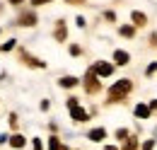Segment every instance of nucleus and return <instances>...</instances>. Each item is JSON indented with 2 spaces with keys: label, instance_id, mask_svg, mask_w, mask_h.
<instances>
[{
  "label": "nucleus",
  "instance_id": "1",
  "mask_svg": "<svg viewBox=\"0 0 157 150\" xmlns=\"http://www.w3.org/2000/svg\"><path fill=\"white\" fill-rule=\"evenodd\" d=\"M131 92H133V82H131L128 77H121V80H116V82L106 90V94H109L106 104H118V102H123Z\"/></svg>",
  "mask_w": 157,
  "mask_h": 150
},
{
  "label": "nucleus",
  "instance_id": "2",
  "mask_svg": "<svg viewBox=\"0 0 157 150\" xmlns=\"http://www.w3.org/2000/svg\"><path fill=\"white\" fill-rule=\"evenodd\" d=\"M82 85H85V92L87 94H97L101 90V80L97 77V73L90 68L87 73H85V80H82Z\"/></svg>",
  "mask_w": 157,
  "mask_h": 150
},
{
  "label": "nucleus",
  "instance_id": "3",
  "mask_svg": "<svg viewBox=\"0 0 157 150\" xmlns=\"http://www.w3.org/2000/svg\"><path fill=\"white\" fill-rule=\"evenodd\" d=\"M114 63H109V61H97L94 65H92V70L97 73V77H109V75L114 73Z\"/></svg>",
  "mask_w": 157,
  "mask_h": 150
},
{
  "label": "nucleus",
  "instance_id": "4",
  "mask_svg": "<svg viewBox=\"0 0 157 150\" xmlns=\"http://www.w3.org/2000/svg\"><path fill=\"white\" fill-rule=\"evenodd\" d=\"M20 61L24 63V65H29V68H46V63H44V61L34 58L29 51H24V49H20Z\"/></svg>",
  "mask_w": 157,
  "mask_h": 150
},
{
  "label": "nucleus",
  "instance_id": "5",
  "mask_svg": "<svg viewBox=\"0 0 157 150\" xmlns=\"http://www.w3.org/2000/svg\"><path fill=\"white\" fill-rule=\"evenodd\" d=\"M36 12H22L20 17H17V24L20 27H36Z\"/></svg>",
  "mask_w": 157,
  "mask_h": 150
},
{
  "label": "nucleus",
  "instance_id": "6",
  "mask_svg": "<svg viewBox=\"0 0 157 150\" xmlns=\"http://www.w3.org/2000/svg\"><path fill=\"white\" fill-rule=\"evenodd\" d=\"M133 114H136V119H140V121H145V119H150V114H152V109H150V104H145V102H140V104H136V109H133Z\"/></svg>",
  "mask_w": 157,
  "mask_h": 150
},
{
  "label": "nucleus",
  "instance_id": "7",
  "mask_svg": "<svg viewBox=\"0 0 157 150\" xmlns=\"http://www.w3.org/2000/svg\"><path fill=\"white\" fill-rule=\"evenodd\" d=\"M111 58H114V65H128V63H131V53L123 51V49H116Z\"/></svg>",
  "mask_w": 157,
  "mask_h": 150
},
{
  "label": "nucleus",
  "instance_id": "8",
  "mask_svg": "<svg viewBox=\"0 0 157 150\" xmlns=\"http://www.w3.org/2000/svg\"><path fill=\"white\" fill-rule=\"evenodd\" d=\"M131 22H133V27H147V15L145 12H140V10H133L131 12Z\"/></svg>",
  "mask_w": 157,
  "mask_h": 150
},
{
  "label": "nucleus",
  "instance_id": "9",
  "mask_svg": "<svg viewBox=\"0 0 157 150\" xmlns=\"http://www.w3.org/2000/svg\"><path fill=\"white\" fill-rule=\"evenodd\" d=\"M70 119L78 121V124H85L90 119V114H87V109H82V107H75V109H70Z\"/></svg>",
  "mask_w": 157,
  "mask_h": 150
},
{
  "label": "nucleus",
  "instance_id": "10",
  "mask_svg": "<svg viewBox=\"0 0 157 150\" xmlns=\"http://www.w3.org/2000/svg\"><path fill=\"white\" fill-rule=\"evenodd\" d=\"M87 138H90L92 143H101V140L106 138V128H101V126H97V128H92V131H87Z\"/></svg>",
  "mask_w": 157,
  "mask_h": 150
},
{
  "label": "nucleus",
  "instance_id": "11",
  "mask_svg": "<svg viewBox=\"0 0 157 150\" xmlns=\"http://www.w3.org/2000/svg\"><path fill=\"white\" fill-rule=\"evenodd\" d=\"M7 143H10V148H15V150H22L24 145H27V138H24L22 133H12Z\"/></svg>",
  "mask_w": 157,
  "mask_h": 150
},
{
  "label": "nucleus",
  "instance_id": "12",
  "mask_svg": "<svg viewBox=\"0 0 157 150\" xmlns=\"http://www.w3.org/2000/svg\"><path fill=\"white\" fill-rule=\"evenodd\" d=\"M53 37H56V41H65V39H68V29H65V22H63V19H58Z\"/></svg>",
  "mask_w": 157,
  "mask_h": 150
},
{
  "label": "nucleus",
  "instance_id": "13",
  "mask_svg": "<svg viewBox=\"0 0 157 150\" xmlns=\"http://www.w3.org/2000/svg\"><path fill=\"white\" fill-rule=\"evenodd\" d=\"M118 34L126 37V39H133L136 37V27H133V24H121V27H118Z\"/></svg>",
  "mask_w": 157,
  "mask_h": 150
},
{
  "label": "nucleus",
  "instance_id": "14",
  "mask_svg": "<svg viewBox=\"0 0 157 150\" xmlns=\"http://www.w3.org/2000/svg\"><path fill=\"white\" fill-rule=\"evenodd\" d=\"M78 82H80V80L75 77V75H65V77H60V80H58L60 87H75Z\"/></svg>",
  "mask_w": 157,
  "mask_h": 150
},
{
  "label": "nucleus",
  "instance_id": "15",
  "mask_svg": "<svg viewBox=\"0 0 157 150\" xmlns=\"http://www.w3.org/2000/svg\"><path fill=\"white\" fill-rule=\"evenodd\" d=\"M138 148H140V143H138V136H133V133H131V138L121 145V150H138Z\"/></svg>",
  "mask_w": 157,
  "mask_h": 150
},
{
  "label": "nucleus",
  "instance_id": "16",
  "mask_svg": "<svg viewBox=\"0 0 157 150\" xmlns=\"http://www.w3.org/2000/svg\"><path fill=\"white\" fill-rule=\"evenodd\" d=\"M48 150H70V148L60 145V140H58V138H56V136H51V138H48Z\"/></svg>",
  "mask_w": 157,
  "mask_h": 150
},
{
  "label": "nucleus",
  "instance_id": "17",
  "mask_svg": "<svg viewBox=\"0 0 157 150\" xmlns=\"http://www.w3.org/2000/svg\"><path fill=\"white\" fill-rule=\"evenodd\" d=\"M114 136H116V140L126 143V140L131 138V131H128V128H116V133H114Z\"/></svg>",
  "mask_w": 157,
  "mask_h": 150
},
{
  "label": "nucleus",
  "instance_id": "18",
  "mask_svg": "<svg viewBox=\"0 0 157 150\" xmlns=\"http://www.w3.org/2000/svg\"><path fill=\"white\" fill-rule=\"evenodd\" d=\"M15 46H17V41H15V39H10V41H5V44H0V51L5 53V51H12Z\"/></svg>",
  "mask_w": 157,
  "mask_h": 150
},
{
  "label": "nucleus",
  "instance_id": "19",
  "mask_svg": "<svg viewBox=\"0 0 157 150\" xmlns=\"http://www.w3.org/2000/svg\"><path fill=\"white\" fill-rule=\"evenodd\" d=\"M140 150H155V138H147L145 143H140Z\"/></svg>",
  "mask_w": 157,
  "mask_h": 150
},
{
  "label": "nucleus",
  "instance_id": "20",
  "mask_svg": "<svg viewBox=\"0 0 157 150\" xmlns=\"http://www.w3.org/2000/svg\"><path fill=\"white\" fill-rule=\"evenodd\" d=\"M68 109H75V107H80V102H78V97H68Z\"/></svg>",
  "mask_w": 157,
  "mask_h": 150
},
{
  "label": "nucleus",
  "instance_id": "21",
  "mask_svg": "<svg viewBox=\"0 0 157 150\" xmlns=\"http://www.w3.org/2000/svg\"><path fill=\"white\" fill-rule=\"evenodd\" d=\"M155 73H157V63H150L147 70H145V75H155Z\"/></svg>",
  "mask_w": 157,
  "mask_h": 150
},
{
  "label": "nucleus",
  "instance_id": "22",
  "mask_svg": "<svg viewBox=\"0 0 157 150\" xmlns=\"http://www.w3.org/2000/svg\"><path fill=\"white\" fill-rule=\"evenodd\" d=\"M34 7H41V5H46V2H53V0H29Z\"/></svg>",
  "mask_w": 157,
  "mask_h": 150
},
{
  "label": "nucleus",
  "instance_id": "23",
  "mask_svg": "<svg viewBox=\"0 0 157 150\" xmlns=\"http://www.w3.org/2000/svg\"><path fill=\"white\" fill-rule=\"evenodd\" d=\"M70 53H73V56H80V53H82V49H80L78 44H73V46H70Z\"/></svg>",
  "mask_w": 157,
  "mask_h": 150
},
{
  "label": "nucleus",
  "instance_id": "24",
  "mask_svg": "<svg viewBox=\"0 0 157 150\" xmlns=\"http://www.w3.org/2000/svg\"><path fill=\"white\" fill-rule=\"evenodd\" d=\"M32 145H34V150H44V143H41L39 138H34V140H32Z\"/></svg>",
  "mask_w": 157,
  "mask_h": 150
},
{
  "label": "nucleus",
  "instance_id": "25",
  "mask_svg": "<svg viewBox=\"0 0 157 150\" xmlns=\"http://www.w3.org/2000/svg\"><path fill=\"white\" fill-rule=\"evenodd\" d=\"M104 19H109V22H114V19H116V15H114L111 10H106V12H104Z\"/></svg>",
  "mask_w": 157,
  "mask_h": 150
},
{
  "label": "nucleus",
  "instance_id": "26",
  "mask_svg": "<svg viewBox=\"0 0 157 150\" xmlns=\"http://www.w3.org/2000/svg\"><path fill=\"white\" fill-rule=\"evenodd\" d=\"M10 126L17 128V114H10Z\"/></svg>",
  "mask_w": 157,
  "mask_h": 150
},
{
  "label": "nucleus",
  "instance_id": "27",
  "mask_svg": "<svg viewBox=\"0 0 157 150\" xmlns=\"http://www.w3.org/2000/svg\"><path fill=\"white\" fill-rule=\"evenodd\" d=\"M75 22H78V27H80V29H82V27H85V24H87V19L82 17V15H80V17H78V19H75Z\"/></svg>",
  "mask_w": 157,
  "mask_h": 150
},
{
  "label": "nucleus",
  "instance_id": "28",
  "mask_svg": "<svg viewBox=\"0 0 157 150\" xmlns=\"http://www.w3.org/2000/svg\"><path fill=\"white\" fill-rule=\"evenodd\" d=\"M65 2H68V5H85L87 0H65Z\"/></svg>",
  "mask_w": 157,
  "mask_h": 150
},
{
  "label": "nucleus",
  "instance_id": "29",
  "mask_svg": "<svg viewBox=\"0 0 157 150\" xmlns=\"http://www.w3.org/2000/svg\"><path fill=\"white\" fill-rule=\"evenodd\" d=\"M7 2H10V5H15V7H20V5L24 2V0H7Z\"/></svg>",
  "mask_w": 157,
  "mask_h": 150
},
{
  "label": "nucleus",
  "instance_id": "30",
  "mask_svg": "<svg viewBox=\"0 0 157 150\" xmlns=\"http://www.w3.org/2000/svg\"><path fill=\"white\" fill-rule=\"evenodd\" d=\"M150 109H152V112L157 109V99H152V102H150Z\"/></svg>",
  "mask_w": 157,
  "mask_h": 150
},
{
  "label": "nucleus",
  "instance_id": "31",
  "mask_svg": "<svg viewBox=\"0 0 157 150\" xmlns=\"http://www.w3.org/2000/svg\"><path fill=\"white\" fill-rule=\"evenodd\" d=\"M104 150H121V148H116V145H104Z\"/></svg>",
  "mask_w": 157,
  "mask_h": 150
},
{
  "label": "nucleus",
  "instance_id": "32",
  "mask_svg": "<svg viewBox=\"0 0 157 150\" xmlns=\"http://www.w3.org/2000/svg\"><path fill=\"white\" fill-rule=\"evenodd\" d=\"M10 140V136H0V143H7Z\"/></svg>",
  "mask_w": 157,
  "mask_h": 150
}]
</instances>
